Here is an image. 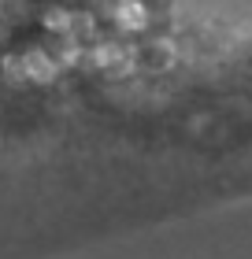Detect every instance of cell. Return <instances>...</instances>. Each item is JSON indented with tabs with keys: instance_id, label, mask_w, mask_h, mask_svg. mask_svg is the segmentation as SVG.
I'll return each instance as SVG.
<instances>
[{
	"instance_id": "cell-1",
	"label": "cell",
	"mask_w": 252,
	"mask_h": 259,
	"mask_svg": "<svg viewBox=\"0 0 252 259\" xmlns=\"http://www.w3.org/2000/svg\"><path fill=\"white\" fill-rule=\"evenodd\" d=\"M19 63H22V78L26 85H52V81L63 74L56 63V56L49 52V45H30V49L19 52Z\"/></svg>"
}]
</instances>
